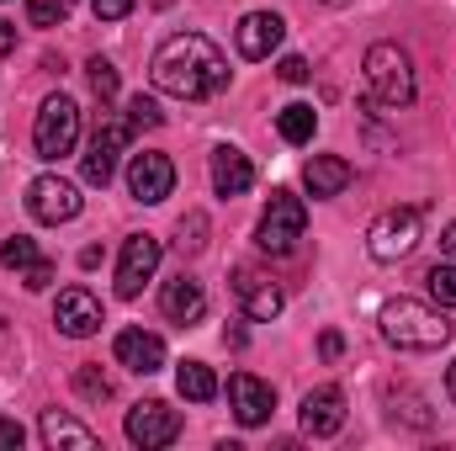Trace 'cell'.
Listing matches in <instances>:
<instances>
[{
    "label": "cell",
    "instance_id": "6da1fadb",
    "mask_svg": "<svg viewBox=\"0 0 456 451\" xmlns=\"http://www.w3.org/2000/svg\"><path fill=\"white\" fill-rule=\"evenodd\" d=\"M154 86L175 102H208L228 86V59L224 48L202 32H175L154 48V64H149Z\"/></svg>",
    "mask_w": 456,
    "mask_h": 451
},
{
    "label": "cell",
    "instance_id": "7a4b0ae2",
    "mask_svg": "<svg viewBox=\"0 0 456 451\" xmlns=\"http://www.w3.org/2000/svg\"><path fill=\"white\" fill-rule=\"evenodd\" d=\"M377 324H382V340L398 345V350H441V345L452 340V319H446L441 308L419 303V298H393V303H382Z\"/></svg>",
    "mask_w": 456,
    "mask_h": 451
},
{
    "label": "cell",
    "instance_id": "3957f363",
    "mask_svg": "<svg viewBox=\"0 0 456 451\" xmlns=\"http://www.w3.org/2000/svg\"><path fill=\"white\" fill-rule=\"evenodd\" d=\"M366 91L382 107H409L414 102V64L398 43H371L366 48Z\"/></svg>",
    "mask_w": 456,
    "mask_h": 451
},
{
    "label": "cell",
    "instance_id": "277c9868",
    "mask_svg": "<svg viewBox=\"0 0 456 451\" xmlns=\"http://www.w3.org/2000/svg\"><path fill=\"white\" fill-rule=\"evenodd\" d=\"M303 228H308V208H303V197H292V192H271L255 239H260L265 255H292L297 239H303Z\"/></svg>",
    "mask_w": 456,
    "mask_h": 451
},
{
    "label": "cell",
    "instance_id": "5b68a950",
    "mask_svg": "<svg viewBox=\"0 0 456 451\" xmlns=\"http://www.w3.org/2000/svg\"><path fill=\"white\" fill-rule=\"evenodd\" d=\"M75 138H80V107L69 96H48L37 107V122H32V149L43 160H64L75 149Z\"/></svg>",
    "mask_w": 456,
    "mask_h": 451
},
{
    "label": "cell",
    "instance_id": "8992f818",
    "mask_svg": "<svg viewBox=\"0 0 456 451\" xmlns=\"http://www.w3.org/2000/svg\"><path fill=\"white\" fill-rule=\"evenodd\" d=\"M419 208H387L377 224L366 228V250H371V260H403V255H414V244H419Z\"/></svg>",
    "mask_w": 456,
    "mask_h": 451
},
{
    "label": "cell",
    "instance_id": "52a82bcc",
    "mask_svg": "<svg viewBox=\"0 0 456 451\" xmlns=\"http://www.w3.org/2000/svg\"><path fill=\"white\" fill-rule=\"evenodd\" d=\"M80 208H86V197H80V186L75 181H64V176H37L32 186H27V213L37 218V224H69V218H80Z\"/></svg>",
    "mask_w": 456,
    "mask_h": 451
},
{
    "label": "cell",
    "instance_id": "ba28073f",
    "mask_svg": "<svg viewBox=\"0 0 456 451\" xmlns=\"http://www.w3.org/2000/svg\"><path fill=\"white\" fill-rule=\"evenodd\" d=\"M159 239L154 234H127L122 239V260H117V298H138L143 282L159 271Z\"/></svg>",
    "mask_w": 456,
    "mask_h": 451
},
{
    "label": "cell",
    "instance_id": "9c48e42d",
    "mask_svg": "<svg viewBox=\"0 0 456 451\" xmlns=\"http://www.w3.org/2000/svg\"><path fill=\"white\" fill-rule=\"evenodd\" d=\"M181 436V414L165 404V398H149V404H138V409H127V441L143 451H159L170 447Z\"/></svg>",
    "mask_w": 456,
    "mask_h": 451
},
{
    "label": "cell",
    "instance_id": "30bf717a",
    "mask_svg": "<svg viewBox=\"0 0 456 451\" xmlns=\"http://www.w3.org/2000/svg\"><path fill=\"white\" fill-rule=\"evenodd\" d=\"M127 192L138 197V202H165L170 192H175V165H170V154H133L127 160Z\"/></svg>",
    "mask_w": 456,
    "mask_h": 451
},
{
    "label": "cell",
    "instance_id": "8fae6325",
    "mask_svg": "<svg viewBox=\"0 0 456 451\" xmlns=\"http://www.w3.org/2000/svg\"><path fill=\"white\" fill-rule=\"evenodd\" d=\"M127 122H102L96 127V138H91V149H86V160H80V170H86V181L91 186H107L117 176V154L127 149Z\"/></svg>",
    "mask_w": 456,
    "mask_h": 451
},
{
    "label": "cell",
    "instance_id": "7c38bea8",
    "mask_svg": "<svg viewBox=\"0 0 456 451\" xmlns=\"http://www.w3.org/2000/svg\"><path fill=\"white\" fill-rule=\"evenodd\" d=\"M233 298L244 303V314L255 319V324H271L276 314H281V287L271 282V276H260V271H249V266H239L233 271Z\"/></svg>",
    "mask_w": 456,
    "mask_h": 451
},
{
    "label": "cell",
    "instance_id": "4fadbf2b",
    "mask_svg": "<svg viewBox=\"0 0 456 451\" xmlns=\"http://www.w3.org/2000/svg\"><path fill=\"white\" fill-rule=\"evenodd\" d=\"M228 404H233V420L255 430V425L271 420L276 393H271V382H260V377H249V372H233V377H228Z\"/></svg>",
    "mask_w": 456,
    "mask_h": 451
},
{
    "label": "cell",
    "instance_id": "5bb4252c",
    "mask_svg": "<svg viewBox=\"0 0 456 451\" xmlns=\"http://www.w3.org/2000/svg\"><path fill=\"white\" fill-rule=\"evenodd\" d=\"M281 37H287V21H281L276 11H249V16L233 27V43H239L244 59H271V53L281 48Z\"/></svg>",
    "mask_w": 456,
    "mask_h": 451
},
{
    "label": "cell",
    "instance_id": "9a60e30c",
    "mask_svg": "<svg viewBox=\"0 0 456 451\" xmlns=\"http://www.w3.org/2000/svg\"><path fill=\"white\" fill-rule=\"evenodd\" d=\"M53 324H59V335L69 340H86L102 330V303L86 292V287H69V292H59V303H53Z\"/></svg>",
    "mask_w": 456,
    "mask_h": 451
},
{
    "label": "cell",
    "instance_id": "2e32d148",
    "mask_svg": "<svg viewBox=\"0 0 456 451\" xmlns=\"http://www.w3.org/2000/svg\"><path fill=\"white\" fill-rule=\"evenodd\" d=\"M345 425V393L335 382H324V388H314V393H303V430L308 436H335Z\"/></svg>",
    "mask_w": 456,
    "mask_h": 451
},
{
    "label": "cell",
    "instance_id": "e0dca14e",
    "mask_svg": "<svg viewBox=\"0 0 456 451\" xmlns=\"http://www.w3.org/2000/svg\"><path fill=\"white\" fill-rule=\"evenodd\" d=\"M249 186H255L249 154L233 149V144H218V149H213V192H218V197H244Z\"/></svg>",
    "mask_w": 456,
    "mask_h": 451
},
{
    "label": "cell",
    "instance_id": "ac0fdd59",
    "mask_svg": "<svg viewBox=\"0 0 456 451\" xmlns=\"http://www.w3.org/2000/svg\"><path fill=\"white\" fill-rule=\"evenodd\" d=\"M112 350H117V361H122L127 372H138V377H149V372L165 366V340L149 335V330H122Z\"/></svg>",
    "mask_w": 456,
    "mask_h": 451
},
{
    "label": "cell",
    "instance_id": "d6986e66",
    "mask_svg": "<svg viewBox=\"0 0 456 451\" xmlns=\"http://www.w3.org/2000/svg\"><path fill=\"white\" fill-rule=\"evenodd\" d=\"M159 308H165V319H170V324H197V319L208 314V292H202V282L175 276V282H165Z\"/></svg>",
    "mask_w": 456,
    "mask_h": 451
},
{
    "label": "cell",
    "instance_id": "ffe728a7",
    "mask_svg": "<svg viewBox=\"0 0 456 451\" xmlns=\"http://www.w3.org/2000/svg\"><path fill=\"white\" fill-rule=\"evenodd\" d=\"M37 430H43V441L53 451H96V430L91 425H80L75 414H64V409H43V420H37Z\"/></svg>",
    "mask_w": 456,
    "mask_h": 451
},
{
    "label": "cell",
    "instance_id": "44dd1931",
    "mask_svg": "<svg viewBox=\"0 0 456 451\" xmlns=\"http://www.w3.org/2000/svg\"><path fill=\"white\" fill-rule=\"evenodd\" d=\"M303 186L324 202V197H340L345 186H350V165H345L340 154H314L308 165H303Z\"/></svg>",
    "mask_w": 456,
    "mask_h": 451
},
{
    "label": "cell",
    "instance_id": "7402d4cb",
    "mask_svg": "<svg viewBox=\"0 0 456 451\" xmlns=\"http://www.w3.org/2000/svg\"><path fill=\"white\" fill-rule=\"evenodd\" d=\"M175 388H181V398H191V404H208V398L218 393V377H213V366H208V361H181V372H175Z\"/></svg>",
    "mask_w": 456,
    "mask_h": 451
},
{
    "label": "cell",
    "instance_id": "603a6c76",
    "mask_svg": "<svg viewBox=\"0 0 456 451\" xmlns=\"http://www.w3.org/2000/svg\"><path fill=\"white\" fill-rule=\"evenodd\" d=\"M314 127H319V112L308 102H292V107H281V117H276V133L287 144H314Z\"/></svg>",
    "mask_w": 456,
    "mask_h": 451
},
{
    "label": "cell",
    "instance_id": "cb8c5ba5",
    "mask_svg": "<svg viewBox=\"0 0 456 451\" xmlns=\"http://www.w3.org/2000/svg\"><path fill=\"white\" fill-rule=\"evenodd\" d=\"M0 260H5L11 271H32L43 255H37V244H32L27 234H16V239H5V244H0Z\"/></svg>",
    "mask_w": 456,
    "mask_h": 451
},
{
    "label": "cell",
    "instance_id": "d4e9b609",
    "mask_svg": "<svg viewBox=\"0 0 456 451\" xmlns=\"http://www.w3.org/2000/svg\"><path fill=\"white\" fill-rule=\"evenodd\" d=\"M425 282H430V298H436L441 308H456V260H441Z\"/></svg>",
    "mask_w": 456,
    "mask_h": 451
},
{
    "label": "cell",
    "instance_id": "484cf974",
    "mask_svg": "<svg viewBox=\"0 0 456 451\" xmlns=\"http://www.w3.org/2000/svg\"><path fill=\"white\" fill-rule=\"evenodd\" d=\"M175 244H181V255H197V250L208 244V218H202V213H186V218H181V239H175Z\"/></svg>",
    "mask_w": 456,
    "mask_h": 451
},
{
    "label": "cell",
    "instance_id": "4316f807",
    "mask_svg": "<svg viewBox=\"0 0 456 451\" xmlns=\"http://www.w3.org/2000/svg\"><path fill=\"white\" fill-rule=\"evenodd\" d=\"M64 5L69 0H27V21L32 27H64Z\"/></svg>",
    "mask_w": 456,
    "mask_h": 451
},
{
    "label": "cell",
    "instance_id": "83f0119b",
    "mask_svg": "<svg viewBox=\"0 0 456 451\" xmlns=\"http://www.w3.org/2000/svg\"><path fill=\"white\" fill-rule=\"evenodd\" d=\"M159 122H165V112H159L154 96H133L127 102V127H159Z\"/></svg>",
    "mask_w": 456,
    "mask_h": 451
},
{
    "label": "cell",
    "instance_id": "f1b7e54d",
    "mask_svg": "<svg viewBox=\"0 0 456 451\" xmlns=\"http://www.w3.org/2000/svg\"><path fill=\"white\" fill-rule=\"evenodd\" d=\"M86 75H91V91H96L102 102H112V96H117V70L107 64V59H91V64H86Z\"/></svg>",
    "mask_w": 456,
    "mask_h": 451
},
{
    "label": "cell",
    "instance_id": "f546056e",
    "mask_svg": "<svg viewBox=\"0 0 456 451\" xmlns=\"http://www.w3.org/2000/svg\"><path fill=\"white\" fill-rule=\"evenodd\" d=\"M75 388H80L86 398H112V377L96 372V366H80V372H75Z\"/></svg>",
    "mask_w": 456,
    "mask_h": 451
},
{
    "label": "cell",
    "instance_id": "4dcf8cb0",
    "mask_svg": "<svg viewBox=\"0 0 456 451\" xmlns=\"http://www.w3.org/2000/svg\"><path fill=\"white\" fill-rule=\"evenodd\" d=\"M276 75H281L287 86H303V80H308V59H297V53H287V59L276 64Z\"/></svg>",
    "mask_w": 456,
    "mask_h": 451
},
{
    "label": "cell",
    "instance_id": "1f68e13d",
    "mask_svg": "<svg viewBox=\"0 0 456 451\" xmlns=\"http://www.w3.org/2000/svg\"><path fill=\"white\" fill-rule=\"evenodd\" d=\"M91 11H96L102 21H122V16L133 11V0H91Z\"/></svg>",
    "mask_w": 456,
    "mask_h": 451
},
{
    "label": "cell",
    "instance_id": "d6a6232c",
    "mask_svg": "<svg viewBox=\"0 0 456 451\" xmlns=\"http://www.w3.org/2000/svg\"><path fill=\"white\" fill-rule=\"evenodd\" d=\"M21 441H27V430H21L16 420H0V451H16Z\"/></svg>",
    "mask_w": 456,
    "mask_h": 451
},
{
    "label": "cell",
    "instance_id": "836d02e7",
    "mask_svg": "<svg viewBox=\"0 0 456 451\" xmlns=\"http://www.w3.org/2000/svg\"><path fill=\"white\" fill-rule=\"evenodd\" d=\"M48 282H53V266H48V260H37V266L27 271V287H32V292H43Z\"/></svg>",
    "mask_w": 456,
    "mask_h": 451
},
{
    "label": "cell",
    "instance_id": "e575fe53",
    "mask_svg": "<svg viewBox=\"0 0 456 451\" xmlns=\"http://www.w3.org/2000/svg\"><path fill=\"white\" fill-rule=\"evenodd\" d=\"M319 350H324V361H335L345 350V340H340V330H324V340H319Z\"/></svg>",
    "mask_w": 456,
    "mask_h": 451
},
{
    "label": "cell",
    "instance_id": "d590c367",
    "mask_svg": "<svg viewBox=\"0 0 456 451\" xmlns=\"http://www.w3.org/2000/svg\"><path fill=\"white\" fill-rule=\"evenodd\" d=\"M441 255H446V260H456V224L441 228Z\"/></svg>",
    "mask_w": 456,
    "mask_h": 451
},
{
    "label": "cell",
    "instance_id": "8d00e7d4",
    "mask_svg": "<svg viewBox=\"0 0 456 451\" xmlns=\"http://www.w3.org/2000/svg\"><path fill=\"white\" fill-rule=\"evenodd\" d=\"M11 48H16V27H11V21H0V59H5Z\"/></svg>",
    "mask_w": 456,
    "mask_h": 451
},
{
    "label": "cell",
    "instance_id": "74e56055",
    "mask_svg": "<svg viewBox=\"0 0 456 451\" xmlns=\"http://www.w3.org/2000/svg\"><path fill=\"white\" fill-rule=\"evenodd\" d=\"M446 393H452V398H456V361H452V366H446Z\"/></svg>",
    "mask_w": 456,
    "mask_h": 451
},
{
    "label": "cell",
    "instance_id": "f35d334b",
    "mask_svg": "<svg viewBox=\"0 0 456 451\" xmlns=\"http://www.w3.org/2000/svg\"><path fill=\"white\" fill-rule=\"evenodd\" d=\"M330 5H345V0H330Z\"/></svg>",
    "mask_w": 456,
    "mask_h": 451
}]
</instances>
